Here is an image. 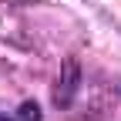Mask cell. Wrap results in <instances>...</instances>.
Instances as JSON below:
<instances>
[{"instance_id":"cell-1","label":"cell","mask_w":121,"mask_h":121,"mask_svg":"<svg viewBox=\"0 0 121 121\" xmlns=\"http://www.w3.org/2000/svg\"><path fill=\"white\" fill-rule=\"evenodd\" d=\"M78 87H81V64H78V57H67L64 67H60L57 87H54V104H57V108H71Z\"/></svg>"},{"instance_id":"cell-2","label":"cell","mask_w":121,"mask_h":121,"mask_svg":"<svg viewBox=\"0 0 121 121\" xmlns=\"http://www.w3.org/2000/svg\"><path fill=\"white\" fill-rule=\"evenodd\" d=\"M13 118H17V121H40V108H37V101H24Z\"/></svg>"},{"instance_id":"cell-3","label":"cell","mask_w":121,"mask_h":121,"mask_svg":"<svg viewBox=\"0 0 121 121\" xmlns=\"http://www.w3.org/2000/svg\"><path fill=\"white\" fill-rule=\"evenodd\" d=\"M0 121H17V118H13V114H0Z\"/></svg>"}]
</instances>
